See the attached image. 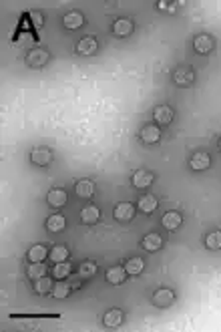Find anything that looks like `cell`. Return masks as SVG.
I'll list each match as a JSON object with an SVG mask.
<instances>
[{
    "label": "cell",
    "mask_w": 221,
    "mask_h": 332,
    "mask_svg": "<svg viewBox=\"0 0 221 332\" xmlns=\"http://www.w3.org/2000/svg\"><path fill=\"white\" fill-rule=\"evenodd\" d=\"M69 292H71V286L67 284V282H56L54 286H52V296L54 298H67L69 296Z\"/></svg>",
    "instance_id": "30"
},
{
    "label": "cell",
    "mask_w": 221,
    "mask_h": 332,
    "mask_svg": "<svg viewBox=\"0 0 221 332\" xmlns=\"http://www.w3.org/2000/svg\"><path fill=\"white\" fill-rule=\"evenodd\" d=\"M143 268H145V262H143L141 258H131L127 264H125V270H127V274H133V276L141 274Z\"/></svg>",
    "instance_id": "27"
},
{
    "label": "cell",
    "mask_w": 221,
    "mask_h": 332,
    "mask_svg": "<svg viewBox=\"0 0 221 332\" xmlns=\"http://www.w3.org/2000/svg\"><path fill=\"white\" fill-rule=\"evenodd\" d=\"M46 60H48V52L44 48H35V50H30L28 56H26V63L30 67H44L46 65Z\"/></svg>",
    "instance_id": "3"
},
{
    "label": "cell",
    "mask_w": 221,
    "mask_h": 332,
    "mask_svg": "<svg viewBox=\"0 0 221 332\" xmlns=\"http://www.w3.org/2000/svg\"><path fill=\"white\" fill-rule=\"evenodd\" d=\"M189 165H191V169H195V171H203L211 165V157L205 153V151H197V153L189 159Z\"/></svg>",
    "instance_id": "7"
},
{
    "label": "cell",
    "mask_w": 221,
    "mask_h": 332,
    "mask_svg": "<svg viewBox=\"0 0 221 332\" xmlns=\"http://www.w3.org/2000/svg\"><path fill=\"white\" fill-rule=\"evenodd\" d=\"M193 47L199 54H207L211 48H213V39L209 35H199L195 41H193Z\"/></svg>",
    "instance_id": "12"
},
{
    "label": "cell",
    "mask_w": 221,
    "mask_h": 332,
    "mask_svg": "<svg viewBox=\"0 0 221 332\" xmlns=\"http://www.w3.org/2000/svg\"><path fill=\"white\" fill-rule=\"evenodd\" d=\"M75 191H77L79 197H92V193H94V184H92L90 179H83V181H79V184H77Z\"/></svg>",
    "instance_id": "21"
},
{
    "label": "cell",
    "mask_w": 221,
    "mask_h": 332,
    "mask_svg": "<svg viewBox=\"0 0 221 332\" xmlns=\"http://www.w3.org/2000/svg\"><path fill=\"white\" fill-rule=\"evenodd\" d=\"M205 246L209 250H219L221 248V232H211L207 237H205Z\"/></svg>",
    "instance_id": "31"
},
{
    "label": "cell",
    "mask_w": 221,
    "mask_h": 332,
    "mask_svg": "<svg viewBox=\"0 0 221 332\" xmlns=\"http://www.w3.org/2000/svg\"><path fill=\"white\" fill-rule=\"evenodd\" d=\"M97 41H94V37H85V39H81L79 41V45H77V52L79 54H92L94 50H97Z\"/></svg>",
    "instance_id": "11"
},
{
    "label": "cell",
    "mask_w": 221,
    "mask_h": 332,
    "mask_svg": "<svg viewBox=\"0 0 221 332\" xmlns=\"http://www.w3.org/2000/svg\"><path fill=\"white\" fill-rule=\"evenodd\" d=\"M219 149H221V139H219Z\"/></svg>",
    "instance_id": "34"
},
{
    "label": "cell",
    "mask_w": 221,
    "mask_h": 332,
    "mask_svg": "<svg viewBox=\"0 0 221 332\" xmlns=\"http://www.w3.org/2000/svg\"><path fill=\"white\" fill-rule=\"evenodd\" d=\"M173 302H175V294L169 288H161L153 294V304L159 306V308H167V306L173 304Z\"/></svg>",
    "instance_id": "1"
},
{
    "label": "cell",
    "mask_w": 221,
    "mask_h": 332,
    "mask_svg": "<svg viewBox=\"0 0 221 332\" xmlns=\"http://www.w3.org/2000/svg\"><path fill=\"white\" fill-rule=\"evenodd\" d=\"M181 222H183V218H181V214L179 211H167V214L163 216V226L167 228V230H177L179 226H181Z\"/></svg>",
    "instance_id": "19"
},
{
    "label": "cell",
    "mask_w": 221,
    "mask_h": 332,
    "mask_svg": "<svg viewBox=\"0 0 221 332\" xmlns=\"http://www.w3.org/2000/svg\"><path fill=\"white\" fill-rule=\"evenodd\" d=\"M46 256H48V252H46V248H44L43 244H37V246H33V248L28 250V262H30V264L44 262Z\"/></svg>",
    "instance_id": "20"
},
{
    "label": "cell",
    "mask_w": 221,
    "mask_h": 332,
    "mask_svg": "<svg viewBox=\"0 0 221 332\" xmlns=\"http://www.w3.org/2000/svg\"><path fill=\"white\" fill-rule=\"evenodd\" d=\"M65 226H67V220H65V216H60V214L48 216V220H46V230L48 232H62Z\"/></svg>",
    "instance_id": "17"
},
{
    "label": "cell",
    "mask_w": 221,
    "mask_h": 332,
    "mask_svg": "<svg viewBox=\"0 0 221 332\" xmlns=\"http://www.w3.org/2000/svg\"><path fill=\"white\" fill-rule=\"evenodd\" d=\"M141 246H143L147 252H157V250L163 246V239H161L159 234H147V236L143 237V241H141Z\"/></svg>",
    "instance_id": "9"
},
{
    "label": "cell",
    "mask_w": 221,
    "mask_h": 332,
    "mask_svg": "<svg viewBox=\"0 0 221 332\" xmlns=\"http://www.w3.org/2000/svg\"><path fill=\"white\" fill-rule=\"evenodd\" d=\"M157 8H161V10H165V8H169V4H167V2H163V0H161V2H159V4H157Z\"/></svg>",
    "instance_id": "33"
},
{
    "label": "cell",
    "mask_w": 221,
    "mask_h": 332,
    "mask_svg": "<svg viewBox=\"0 0 221 332\" xmlns=\"http://www.w3.org/2000/svg\"><path fill=\"white\" fill-rule=\"evenodd\" d=\"M83 22H85V18H83V14L81 12H69V14H65V18H62V24H65L67 28H81L83 26Z\"/></svg>",
    "instance_id": "23"
},
{
    "label": "cell",
    "mask_w": 221,
    "mask_h": 332,
    "mask_svg": "<svg viewBox=\"0 0 221 332\" xmlns=\"http://www.w3.org/2000/svg\"><path fill=\"white\" fill-rule=\"evenodd\" d=\"M151 184H153V173H151V171H145V169L135 171V175H133V186H135V188L145 190V188H149Z\"/></svg>",
    "instance_id": "8"
},
{
    "label": "cell",
    "mask_w": 221,
    "mask_h": 332,
    "mask_svg": "<svg viewBox=\"0 0 221 332\" xmlns=\"http://www.w3.org/2000/svg\"><path fill=\"white\" fill-rule=\"evenodd\" d=\"M43 276H46V266L43 262H35V264L28 266V278L30 280H39Z\"/></svg>",
    "instance_id": "24"
},
{
    "label": "cell",
    "mask_w": 221,
    "mask_h": 332,
    "mask_svg": "<svg viewBox=\"0 0 221 332\" xmlns=\"http://www.w3.org/2000/svg\"><path fill=\"white\" fill-rule=\"evenodd\" d=\"M157 205H159V201H157V197L151 195V193H147L139 199V209L143 211V214H151V211L157 209Z\"/></svg>",
    "instance_id": "18"
},
{
    "label": "cell",
    "mask_w": 221,
    "mask_h": 332,
    "mask_svg": "<svg viewBox=\"0 0 221 332\" xmlns=\"http://www.w3.org/2000/svg\"><path fill=\"white\" fill-rule=\"evenodd\" d=\"M97 264L94 262H83L81 266H79V276L81 278H92L94 274H97Z\"/></svg>",
    "instance_id": "28"
},
{
    "label": "cell",
    "mask_w": 221,
    "mask_h": 332,
    "mask_svg": "<svg viewBox=\"0 0 221 332\" xmlns=\"http://www.w3.org/2000/svg\"><path fill=\"white\" fill-rule=\"evenodd\" d=\"M30 18L35 20V24H37V26H41V24H43V18H41V14H37V12H35V14H30Z\"/></svg>",
    "instance_id": "32"
},
{
    "label": "cell",
    "mask_w": 221,
    "mask_h": 332,
    "mask_svg": "<svg viewBox=\"0 0 221 332\" xmlns=\"http://www.w3.org/2000/svg\"><path fill=\"white\" fill-rule=\"evenodd\" d=\"M125 268H121V266H115V268H109L107 270V282L109 284H123L125 282Z\"/></svg>",
    "instance_id": "16"
},
{
    "label": "cell",
    "mask_w": 221,
    "mask_h": 332,
    "mask_svg": "<svg viewBox=\"0 0 221 332\" xmlns=\"http://www.w3.org/2000/svg\"><path fill=\"white\" fill-rule=\"evenodd\" d=\"M115 218L119 220V222H131L133 218H135V207L131 205V203H119L117 207H115Z\"/></svg>",
    "instance_id": "5"
},
{
    "label": "cell",
    "mask_w": 221,
    "mask_h": 332,
    "mask_svg": "<svg viewBox=\"0 0 221 332\" xmlns=\"http://www.w3.org/2000/svg\"><path fill=\"white\" fill-rule=\"evenodd\" d=\"M159 137H161V133H159V129H157V125H147V127L141 129V139L145 143H157Z\"/></svg>",
    "instance_id": "22"
},
{
    "label": "cell",
    "mask_w": 221,
    "mask_h": 332,
    "mask_svg": "<svg viewBox=\"0 0 221 332\" xmlns=\"http://www.w3.org/2000/svg\"><path fill=\"white\" fill-rule=\"evenodd\" d=\"M153 117H155V121H157V125H169L171 121H173V117H175V113H173L171 107L159 105V107L153 111Z\"/></svg>",
    "instance_id": "2"
},
{
    "label": "cell",
    "mask_w": 221,
    "mask_h": 332,
    "mask_svg": "<svg viewBox=\"0 0 221 332\" xmlns=\"http://www.w3.org/2000/svg\"><path fill=\"white\" fill-rule=\"evenodd\" d=\"M46 199H48V203L52 207H62V205L67 203V191L65 190H50L48 195H46Z\"/></svg>",
    "instance_id": "14"
},
{
    "label": "cell",
    "mask_w": 221,
    "mask_h": 332,
    "mask_svg": "<svg viewBox=\"0 0 221 332\" xmlns=\"http://www.w3.org/2000/svg\"><path fill=\"white\" fill-rule=\"evenodd\" d=\"M52 282L46 278V276H43V278H39V280H35V290L39 292V294H48V292H52Z\"/></svg>",
    "instance_id": "29"
},
{
    "label": "cell",
    "mask_w": 221,
    "mask_h": 332,
    "mask_svg": "<svg viewBox=\"0 0 221 332\" xmlns=\"http://www.w3.org/2000/svg\"><path fill=\"white\" fill-rule=\"evenodd\" d=\"M113 33L117 37H129L133 33V22L129 18H119L115 24H113Z\"/></svg>",
    "instance_id": "10"
},
{
    "label": "cell",
    "mask_w": 221,
    "mask_h": 332,
    "mask_svg": "<svg viewBox=\"0 0 221 332\" xmlns=\"http://www.w3.org/2000/svg\"><path fill=\"white\" fill-rule=\"evenodd\" d=\"M123 320H125V316H123V312L121 310H109L107 314H105V318H103V322H105V326L107 328H117V326H121L123 324Z\"/></svg>",
    "instance_id": "15"
},
{
    "label": "cell",
    "mask_w": 221,
    "mask_h": 332,
    "mask_svg": "<svg viewBox=\"0 0 221 332\" xmlns=\"http://www.w3.org/2000/svg\"><path fill=\"white\" fill-rule=\"evenodd\" d=\"M71 264H67V262H58V264H54V268H52V274H54V278L56 280H65L69 274H71Z\"/></svg>",
    "instance_id": "26"
},
{
    "label": "cell",
    "mask_w": 221,
    "mask_h": 332,
    "mask_svg": "<svg viewBox=\"0 0 221 332\" xmlns=\"http://www.w3.org/2000/svg\"><path fill=\"white\" fill-rule=\"evenodd\" d=\"M50 260L54 262V264H58V262H67V258H69V248L67 246H54L52 250H50Z\"/></svg>",
    "instance_id": "25"
},
{
    "label": "cell",
    "mask_w": 221,
    "mask_h": 332,
    "mask_svg": "<svg viewBox=\"0 0 221 332\" xmlns=\"http://www.w3.org/2000/svg\"><path fill=\"white\" fill-rule=\"evenodd\" d=\"M30 161L37 165H48L52 161V151L48 147H37L33 153H30Z\"/></svg>",
    "instance_id": "4"
},
{
    "label": "cell",
    "mask_w": 221,
    "mask_h": 332,
    "mask_svg": "<svg viewBox=\"0 0 221 332\" xmlns=\"http://www.w3.org/2000/svg\"><path fill=\"white\" fill-rule=\"evenodd\" d=\"M99 218H101V211H99V207H97V205H87V207H83V209H81V222H83V224H87V226L97 224V222H99Z\"/></svg>",
    "instance_id": "6"
},
{
    "label": "cell",
    "mask_w": 221,
    "mask_h": 332,
    "mask_svg": "<svg viewBox=\"0 0 221 332\" xmlns=\"http://www.w3.org/2000/svg\"><path fill=\"white\" fill-rule=\"evenodd\" d=\"M193 79H195V75H193L191 69H179V71H175V75H173V81H175L177 85H181V87L191 85Z\"/></svg>",
    "instance_id": "13"
}]
</instances>
